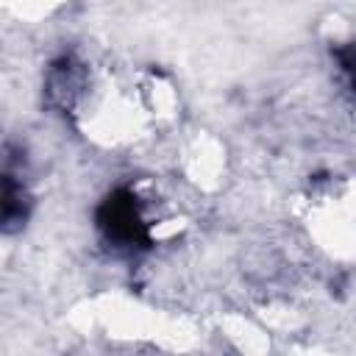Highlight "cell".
I'll return each mask as SVG.
<instances>
[{"label": "cell", "mask_w": 356, "mask_h": 356, "mask_svg": "<svg viewBox=\"0 0 356 356\" xmlns=\"http://www.w3.org/2000/svg\"><path fill=\"white\" fill-rule=\"evenodd\" d=\"M342 70L348 72L350 86H353V92H356V44H353V47H348V50L342 53Z\"/></svg>", "instance_id": "obj_1"}]
</instances>
